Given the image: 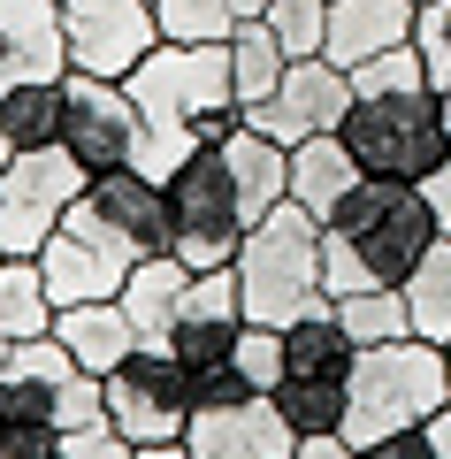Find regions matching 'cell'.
Listing matches in <instances>:
<instances>
[{"label": "cell", "instance_id": "cell-1", "mask_svg": "<svg viewBox=\"0 0 451 459\" xmlns=\"http://www.w3.org/2000/svg\"><path fill=\"white\" fill-rule=\"evenodd\" d=\"M337 138L360 161V177L421 184L429 169L451 161L444 108H436V84H429L421 47H390V54H375V62L352 69V108H344Z\"/></svg>", "mask_w": 451, "mask_h": 459}, {"label": "cell", "instance_id": "cell-2", "mask_svg": "<svg viewBox=\"0 0 451 459\" xmlns=\"http://www.w3.org/2000/svg\"><path fill=\"white\" fill-rule=\"evenodd\" d=\"M429 199L421 184H398V177H360L352 192L329 207L322 222V291L329 299H352V291H398L413 276V261L436 246Z\"/></svg>", "mask_w": 451, "mask_h": 459}, {"label": "cell", "instance_id": "cell-3", "mask_svg": "<svg viewBox=\"0 0 451 459\" xmlns=\"http://www.w3.org/2000/svg\"><path fill=\"white\" fill-rule=\"evenodd\" d=\"M130 100L153 131H192L199 146H222L230 131H245V100L230 84V39L222 47H184V39H161L130 69Z\"/></svg>", "mask_w": 451, "mask_h": 459}, {"label": "cell", "instance_id": "cell-4", "mask_svg": "<svg viewBox=\"0 0 451 459\" xmlns=\"http://www.w3.org/2000/svg\"><path fill=\"white\" fill-rule=\"evenodd\" d=\"M238 291H245V322H268V329H291L299 314L314 307H337L322 291V222H314L299 199L268 207L238 246Z\"/></svg>", "mask_w": 451, "mask_h": 459}, {"label": "cell", "instance_id": "cell-5", "mask_svg": "<svg viewBox=\"0 0 451 459\" xmlns=\"http://www.w3.org/2000/svg\"><path fill=\"white\" fill-rule=\"evenodd\" d=\"M344 383H352L344 437L375 444V437H398V429H421L444 406L451 398V360H444V344H429V337H390V344H360Z\"/></svg>", "mask_w": 451, "mask_h": 459}, {"label": "cell", "instance_id": "cell-6", "mask_svg": "<svg viewBox=\"0 0 451 459\" xmlns=\"http://www.w3.org/2000/svg\"><path fill=\"white\" fill-rule=\"evenodd\" d=\"M0 413H16V421L62 437V429H77V421H100L108 398H100V376H84L77 352L47 329V337L8 344V368H0Z\"/></svg>", "mask_w": 451, "mask_h": 459}, {"label": "cell", "instance_id": "cell-7", "mask_svg": "<svg viewBox=\"0 0 451 459\" xmlns=\"http://www.w3.org/2000/svg\"><path fill=\"white\" fill-rule=\"evenodd\" d=\"M84 184H92V169L69 146L8 153V161H0V253H23V261H31L54 230H62V214L84 199Z\"/></svg>", "mask_w": 451, "mask_h": 459}, {"label": "cell", "instance_id": "cell-8", "mask_svg": "<svg viewBox=\"0 0 451 459\" xmlns=\"http://www.w3.org/2000/svg\"><path fill=\"white\" fill-rule=\"evenodd\" d=\"M169 214H177V238H169V253H177L184 268H230L245 246V207H238V184H230V161L222 146H192V161L169 177Z\"/></svg>", "mask_w": 451, "mask_h": 459}, {"label": "cell", "instance_id": "cell-9", "mask_svg": "<svg viewBox=\"0 0 451 459\" xmlns=\"http://www.w3.org/2000/svg\"><path fill=\"white\" fill-rule=\"evenodd\" d=\"M100 398H108V421L130 444H169L192 421V368L169 344H138L115 376H100Z\"/></svg>", "mask_w": 451, "mask_h": 459}, {"label": "cell", "instance_id": "cell-10", "mask_svg": "<svg viewBox=\"0 0 451 459\" xmlns=\"http://www.w3.org/2000/svg\"><path fill=\"white\" fill-rule=\"evenodd\" d=\"M62 92H69V108H62V146L77 153L92 177L130 169V153H138V138H145V115H138V100H130V84H123V77H92V69H69Z\"/></svg>", "mask_w": 451, "mask_h": 459}, {"label": "cell", "instance_id": "cell-11", "mask_svg": "<svg viewBox=\"0 0 451 459\" xmlns=\"http://www.w3.org/2000/svg\"><path fill=\"white\" fill-rule=\"evenodd\" d=\"M62 39H69V69L130 77L161 47V16H153V0H62Z\"/></svg>", "mask_w": 451, "mask_h": 459}, {"label": "cell", "instance_id": "cell-12", "mask_svg": "<svg viewBox=\"0 0 451 459\" xmlns=\"http://www.w3.org/2000/svg\"><path fill=\"white\" fill-rule=\"evenodd\" d=\"M69 222L100 230V238H115L130 261H145V253H169V238H177L169 184L138 177V169H108V177H92V184H84V199L69 207Z\"/></svg>", "mask_w": 451, "mask_h": 459}, {"label": "cell", "instance_id": "cell-13", "mask_svg": "<svg viewBox=\"0 0 451 459\" xmlns=\"http://www.w3.org/2000/svg\"><path fill=\"white\" fill-rule=\"evenodd\" d=\"M344 108H352V69H337L329 54H299V62L283 69V84H275V92L245 115V123H253V131H268L275 146H307V138L337 131Z\"/></svg>", "mask_w": 451, "mask_h": 459}, {"label": "cell", "instance_id": "cell-14", "mask_svg": "<svg viewBox=\"0 0 451 459\" xmlns=\"http://www.w3.org/2000/svg\"><path fill=\"white\" fill-rule=\"evenodd\" d=\"M31 261H39V276H47V299H54V307L115 299V291H123V276L138 268L123 246H115V238H100V230L69 222V214H62V230H54V238L31 253Z\"/></svg>", "mask_w": 451, "mask_h": 459}, {"label": "cell", "instance_id": "cell-15", "mask_svg": "<svg viewBox=\"0 0 451 459\" xmlns=\"http://www.w3.org/2000/svg\"><path fill=\"white\" fill-rule=\"evenodd\" d=\"M184 444H192V459H291L299 429L283 421L275 398H238V406H192Z\"/></svg>", "mask_w": 451, "mask_h": 459}, {"label": "cell", "instance_id": "cell-16", "mask_svg": "<svg viewBox=\"0 0 451 459\" xmlns=\"http://www.w3.org/2000/svg\"><path fill=\"white\" fill-rule=\"evenodd\" d=\"M238 329H245V291H238V268H199V276L184 283L177 322H169V352H177L184 368H214V360H230Z\"/></svg>", "mask_w": 451, "mask_h": 459}, {"label": "cell", "instance_id": "cell-17", "mask_svg": "<svg viewBox=\"0 0 451 459\" xmlns=\"http://www.w3.org/2000/svg\"><path fill=\"white\" fill-rule=\"evenodd\" d=\"M0 77H69L62 0H0Z\"/></svg>", "mask_w": 451, "mask_h": 459}, {"label": "cell", "instance_id": "cell-18", "mask_svg": "<svg viewBox=\"0 0 451 459\" xmlns=\"http://www.w3.org/2000/svg\"><path fill=\"white\" fill-rule=\"evenodd\" d=\"M413 0H329V62L337 69H360L390 47H413Z\"/></svg>", "mask_w": 451, "mask_h": 459}, {"label": "cell", "instance_id": "cell-19", "mask_svg": "<svg viewBox=\"0 0 451 459\" xmlns=\"http://www.w3.org/2000/svg\"><path fill=\"white\" fill-rule=\"evenodd\" d=\"M54 337L77 352L84 376H115V368L138 352V329H130L123 299H84V307H54Z\"/></svg>", "mask_w": 451, "mask_h": 459}, {"label": "cell", "instance_id": "cell-20", "mask_svg": "<svg viewBox=\"0 0 451 459\" xmlns=\"http://www.w3.org/2000/svg\"><path fill=\"white\" fill-rule=\"evenodd\" d=\"M222 161H230V184H238V207H245V230L260 222L268 207L291 199V146H275L268 131H230L222 138Z\"/></svg>", "mask_w": 451, "mask_h": 459}, {"label": "cell", "instance_id": "cell-21", "mask_svg": "<svg viewBox=\"0 0 451 459\" xmlns=\"http://www.w3.org/2000/svg\"><path fill=\"white\" fill-rule=\"evenodd\" d=\"M184 283H192V268H184L177 253H145V261L123 276L115 299H123L138 344H169V322H177V307H184Z\"/></svg>", "mask_w": 451, "mask_h": 459}, {"label": "cell", "instance_id": "cell-22", "mask_svg": "<svg viewBox=\"0 0 451 459\" xmlns=\"http://www.w3.org/2000/svg\"><path fill=\"white\" fill-rule=\"evenodd\" d=\"M352 184H360V161L344 153V138H337V131L307 138V146H291V199H299L314 222H329V207H337Z\"/></svg>", "mask_w": 451, "mask_h": 459}, {"label": "cell", "instance_id": "cell-23", "mask_svg": "<svg viewBox=\"0 0 451 459\" xmlns=\"http://www.w3.org/2000/svg\"><path fill=\"white\" fill-rule=\"evenodd\" d=\"M62 77H0V123H8V138L23 146H62Z\"/></svg>", "mask_w": 451, "mask_h": 459}, {"label": "cell", "instance_id": "cell-24", "mask_svg": "<svg viewBox=\"0 0 451 459\" xmlns=\"http://www.w3.org/2000/svg\"><path fill=\"white\" fill-rule=\"evenodd\" d=\"M352 329H344V314L337 307H314V314H299V322L283 329V360H291V376H352Z\"/></svg>", "mask_w": 451, "mask_h": 459}, {"label": "cell", "instance_id": "cell-25", "mask_svg": "<svg viewBox=\"0 0 451 459\" xmlns=\"http://www.w3.org/2000/svg\"><path fill=\"white\" fill-rule=\"evenodd\" d=\"M283 69H291V54H283V39L268 31V16H253V23H238V31H230V84H238L245 115H253L260 100L283 84Z\"/></svg>", "mask_w": 451, "mask_h": 459}, {"label": "cell", "instance_id": "cell-26", "mask_svg": "<svg viewBox=\"0 0 451 459\" xmlns=\"http://www.w3.org/2000/svg\"><path fill=\"white\" fill-rule=\"evenodd\" d=\"M47 329H54V299H47V276H39V261L8 253V261H0V344L47 337Z\"/></svg>", "mask_w": 451, "mask_h": 459}, {"label": "cell", "instance_id": "cell-27", "mask_svg": "<svg viewBox=\"0 0 451 459\" xmlns=\"http://www.w3.org/2000/svg\"><path fill=\"white\" fill-rule=\"evenodd\" d=\"M398 291H405V314H413V337L451 344V238H436V246L421 253Z\"/></svg>", "mask_w": 451, "mask_h": 459}, {"label": "cell", "instance_id": "cell-28", "mask_svg": "<svg viewBox=\"0 0 451 459\" xmlns=\"http://www.w3.org/2000/svg\"><path fill=\"white\" fill-rule=\"evenodd\" d=\"M275 406H283V421L299 429V437H344V413H352V383H344V376H283Z\"/></svg>", "mask_w": 451, "mask_h": 459}, {"label": "cell", "instance_id": "cell-29", "mask_svg": "<svg viewBox=\"0 0 451 459\" xmlns=\"http://www.w3.org/2000/svg\"><path fill=\"white\" fill-rule=\"evenodd\" d=\"M268 0H153L161 16V39H184V47H222L238 23H253Z\"/></svg>", "mask_w": 451, "mask_h": 459}, {"label": "cell", "instance_id": "cell-30", "mask_svg": "<svg viewBox=\"0 0 451 459\" xmlns=\"http://www.w3.org/2000/svg\"><path fill=\"white\" fill-rule=\"evenodd\" d=\"M344 329H352V344H390V337H413V314H405V291H352L337 299Z\"/></svg>", "mask_w": 451, "mask_h": 459}, {"label": "cell", "instance_id": "cell-31", "mask_svg": "<svg viewBox=\"0 0 451 459\" xmlns=\"http://www.w3.org/2000/svg\"><path fill=\"white\" fill-rule=\"evenodd\" d=\"M230 368H238V376L253 383L260 398H275V391H283V376H291V360H283V329L245 322V329H238V344H230Z\"/></svg>", "mask_w": 451, "mask_h": 459}, {"label": "cell", "instance_id": "cell-32", "mask_svg": "<svg viewBox=\"0 0 451 459\" xmlns=\"http://www.w3.org/2000/svg\"><path fill=\"white\" fill-rule=\"evenodd\" d=\"M260 16H268V31H275V39H283L291 62L329 47V0H268Z\"/></svg>", "mask_w": 451, "mask_h": 459}, {"label": "cell", "instance_id": "cell-33", "mask_svg": "<svg viewBox=\"0 0 451 459\" xmlns=\"http://www.w3.org/2000/svg\"><path fill=\"white\" fill-rule=\"evenodd\" d=\"M47 459H138V444L123 437V429L100 413V421H77V429H62V437L47 444Z\"/></svg>", "mask_w": 451, "mask_h": 459}, {"label": "cell", "instance_id": "cell-34", "mask_svg": "<svg viewBox=\"0 0 451 459\" xmlns=\"http://www.w3.org/2000/svg\"><path fill=\"white\" fill-rule=\"evenodd\" d=\"M413 47H421V62H429V84H451V0H421Z\"/></svg>", "mask_w": 451, "mask_h": 459}, {"label": "cell", "instance_id": "cell-35", "mask_svg": "<svg viewBox=\"0 0 451 459\" xmlns=\"http://www.w3.org/2000/svg\"><path fill=\"white\" fill-rule=\"evenodd\" d=\"M238 398H260V391H253V383H245L230 360H214V368H192V406H238Z\"/></svg>", "mask_w": 451, "mask_h": 459}, {"label": "cell", "instance_id": "cell-36", "mask_svg": "<svg viewBox=\"0 0 451 459\" xmlns=\"http://www.w3.org/2000/svg\"><path fill=\"white\" fill-rule=\"evenodd\" d=\"M47 444H54V429H31L16 413H0V459H47Z\"/></svg>", "mask_w": 451, "mask_h": 459}, {"label": "cell", "instance_id": "cell-37", "mask_svg": "<svg viewBox=\"0 0 451 459\" xmlns=\"http://www.w3.org/2000/svg\"><path fill=\"white\" fill-rule=\"evenodd\" d=\"M360 459H436V444H429V429H398V437L360 444Z\"/></svg>", "mask_w": 451, "mask_h": 459}, {"label": "cell", "instance_id": "cell-38", "mask_svg": "<svg viewBox=\"0 0 451 459\" xmlns=\"http://www.w3.org/2000/svg\"><path fill=\"white\" fill-rule=\"evenodd\" d=\"M421 199H429L436 230H444V238H451V161H444V169H429V177H421Z\"/></svg>", "mask_w": 451, "mask_h": 459}, {"label": "cell", "instance_id": "cell-39", "mask_svg": "<svg viewBox=\"0 0 451 459\" xmlns=\"http://www.w3.org/2000/svg\"><path fill=\"white\" fill-rule=\"evenodd\" d=\"M291 459H360V444L352 437H299V452Z\"/></svg>", "mask_w": 451, "mask_h": 459}, {"label": "cell", "instance_id": "cell-40", "mask_svg": "<svg viewBox=\"0 0 451 459\" xmlns=\"http://www.w3.org/2000/svg\"><path fill=\"white\" fill-rule=\"evenodd\" d=\"M421 429H429L436 459H451V398H444V406H436V413H429V421H421Z\"/></svg>", "mask_w": 451, "mask_h": 459}, {"label": "cell", "instance_id": "cell-41", "mask_svg": "<svg viewBox=\"0 0 451 459\" xmlns=\"http://www.w3.org/2000/svg\"><path fill=\"white\" fill-rule=\"evenodd\" d=\"M138 459H192V444L169 437V444H138Z\"/></svg>", "mask_w": 451, "mask_h": 459}, {"label": "cell", "instance_id": "cell-42", "mask_svg": "<svg viewBox=\"0 0 451 459\" xmlns=\"http://www.w3.org/2000/svg\"><path fill=\"white\" fill-rule=\"evenodd\" d=\"M436 108H444V138H451V84H436Z\"/></svg>", "mask_w": 451, "mask_h": 459}, {"label": "cell", "instance_id": "cell-43", "mask_svg": "<svg viewBox=\"0 0 451 459\" xmlns=\"http://www.w3.org/2000/svg\"><path fill=\"white\" fill-rule=\"evenodd\" d=\"M8 153H16V138H8V123H0V161H8Z\"/></svg>", "mask_w": 451, "mask_h": 459}, {"label": "cell", "instance_id": "cell-44", "mask_svg": "<svg viewBox=\"0 0 451 459\" xmlns=\"http://www.w3.org/2000/svg\"><path fill=\"white\" fill-rule=\"evenodd\" d=\"M0 368H8V344H0Z\"/></svg>", "mask_w": 451, "mask_h": 459}, {"label": "cell", "instance_id": "cell-45", "mask_svg": "<svg viewBox=\"0 0 451 459\" xmlns=\"http://www.w3.org/2000/svg\"><path fill=\"white\" fill-rule=\"evenodd\" d=\"M444 360H451V344H444Z\"/></svg>", "mask_w": 451, "mask_h": 459}, {"label": "cell", "instance_id": "cell-46", "mask_svg": "<svg viewBox=\"0 0 451 459\" xmlns=\"http://www.w3.org/2000/svg\"><path fill=\"white\" fill-rule=\"evenodd\" d=\"M0 261H8V253H0Z\"/></svg>", "mask_w": 451, "mask_h": 459}, {"label": "cell", "instance_id": "cell-47", "mask_svg": "<svg viewBox=\"0 0 451 459\" xmlns=\"http://www.w3.org/2000/svg\"><path fill=\"white\" fill-rule=\"evenodd\" d=\"M413 8H421V0H413Z\"/></svg>", "mask_w": 451, "mask_h": 459}]
</instances>
